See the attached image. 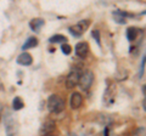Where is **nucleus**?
I'll use <instances>...</instances> for the list:
<instances>
[{
	"label": "nucleus",
	"instance_id": "f257e3e1",
	"mask_svg": "<svg viewBox=\"0 0 146 136\" xmlns=\"http://www.w3.org/2000/svg\"><path fill=\"white\" fill-rule=\"evenodd\" d=\"M4 123H5L6 136H20V133H18V124L10 112H7L5 117H4Z\"/></svg>",
	"mask_w": 146,
	"mask_h": 136
},
{
	"label": "nucleus",
	"instance_id": "f03ea898",
	"mask_svg": "<svg viewBox=\"0 0 146 136\" xmlns=\"http://www.w3.org/2000/svg\"><path fill=\"white\" fill-rule=\"evenodd\" d=\"M48 110L51 113H61L65 110V100L58 95H51L48 98Z\"/></svg>",
	"mask_w": 146,
	"mask_h": 136
},
{
	"label": "nucleus",
	"instance_id": "7ed1b4c3",
	"mask_svg": "<svg viewBox=\"0 0 146 136\" xmlns=\"http://www.w3.org/2000/svg\"><path fill=\"white\" fill-rule=\"evenodd\" d=\"M94 81V73L91 71H85L83 74H80V78H79V88L84 91H88L90 89L91 84Z\"/></svg>",
	"mask_w": 146,
	"mask_h": 136
},
{
	"label": "nucleus",
	"instance_id": "20e7f679",
	"mask_svg": "<svg viewBox=\"0 0 146 136\" xmlns=\"http://www.w3.org/2000/svg\"><path fill=\"white\" fill-rule=\"evenodd\" d=\"M116 94H117L116 84H110L106 88V90H105V94H104V103H105V106H111L112 103L115 102Z\"/></svg>",
	"mask_w": 146,
	"mask_h": 136
},
{
	"label": "nucleus",
	"instance_id": "39448f33",
	"mask_svg": "<svg viewBox=\"0 0 146 136\" xmlns=\"http://www.w3.org/2000/svg\"><path fill=\"white\" fill-rule=\"evenodd\" d=\"M88 27H89V21H80L79 23L70 27V32L73 37H80L88 29Z\"/></svg>",
	"mask_w": 146,
	"mask_h": 136
},
{
	"label": "nucleus",
	"instance_id": "423d86ee",
	"mask_svg": "<svg viewBox=\"0 0 146 136\" xmlns=\"http://www.w3.org/2000/svg\"><path fill=\"white\" fill-rule=\"evenodd\" d=\"M79 78H80V73L78 72V69H73L66 78V88L73 89L74 86H77L79 83Z\"/></svg>",
	"mask_w": 146,
	"mask_h": 136
},
{
	"label": "nucleus",
	"instance_id": "0eeeda50",
	"mask_svg": "<svg viewBox=\"0 0 146 136\" xmlns=\"http://www.w3.org/2000/svg\"><path fill=\"white\" fill-rule=\"evenodd\" d=\"M74 51H76V55L78 57H80V58L86 57V55H88V52H89V44L86 42L78 43L74 48Z\"/></svg>",
	"mask_w": 146,
	"mask_h": 136
},
{
	"label": "nucleus",
	"instance_id": "6e6552de",
	"mask_svg": "<svg viewBox=\"0 0 146 136\" xmlns=\"http://www.w3.org/2000/svg\"><path fill=\"white\" fill-rule=\"evenodd\" d=\"M83 105V96L79 92H73L70 98V106L72 110H78Z\"/></svg>",
	"mask_w": 146,
	"mask_h": 136
},
{
	"label": "nucleus",
	"instance_id": "1a4fd4ad",
	"mask_svg": "<svg viewBox=\"0 0 146 136\" xmlns=\"http://www.w3.org/2000/svg\"><path fill=\"white\" fill-rule=\"evenodd\" d=\"M17 63L21 66H31L33 63V57H32L31 53L23 51L17 57Z\"/></svg>",
	"mask_w": 146,
	"mask_h": 136
},
{
	"label": "nucleus",
	"instance_id": "9d476101",
	"mask_svg": "<svg viewBox=\"0 0 146 136\" xmlns=\"http://www.w3.org/2000/svg\"><path fill=\"white\" fill-rule=\"evenodd\" d=\"M45 24V21L43 18H33L31 22H29V27L31 29L35 32V33H38V32H40V29H42V27Z\"/></svg>",
	"mask_w": 146,
	"mask_h": 136
},
{
	"label": "nucleus",
	"instance_id": "9b49d317",
	"mask_svg": "<svg viewBox=\"0 0 146 136\" xmlns=\"http://www.w3.org/2000/svg\"><path fill=\"white\" fill-rule=\"evenodd\" d=\"M139 34H140V29H139V28H135V27H130V28L127 29V39L129 40V42H131V43L135 42Z\"/></svg>",
	"mask_w": 146,
	"mask_h": 136
},
{
	"label": "nucleus",
	"instance_id": "f8f14e48",
	"mask_svg": "<svg viewBox=\"0 0 146 136\" xmlns=\"http://www.w3.org/2000/svg\"><path fill=\"white\" fill-rule=\"evenodd\" d=\"M36 45H38V39L34 37H31L26 40V43L23 44V46H22V50H28L31 48H35Z\"/></svg>",
	"mask_w": 146,
	"mask_h": 136
},
{
	"label": "nucleus",
	"instance_id": "ddd939ff",
	"mask_svg": "<svg viewBox=\"0 0 146 136\" xmlns=\"http://www.w3.org/2000/svg\"><path fill=\"white\" fill-rule=\"evenodd\" d=\"M54 130H55V123L51 121V120H49L43 125L42 133H44V135H49V134H51Z\"/></svg>",
	"mask_w": 146,
	"mask_h": 136
},
{
	"label": "nucleus",
	"instance_id": "4468645a",
	"mask_svg": "<svg viewBox=\"0 0 146 136\" xmlns=\"http://www.w3.org/2000/svg\"><path fill=\"white\" fill-rule=\"evenodd\" d=\"M23 106H25V103H23V101H22L21 97L17 96V97L13 98V101H12V108H13V111H20V110L23 108Z\"/></svg>",
	"mask_w": 146,
	"mask_h": 136
},
{
	"label": "nucleus",
	"instance_id": "2eb2a0df",
	"mask_svg": "<svg viewBox=\"0 0 146 136\" xmlns=\"http://www.w3.org/2000/svg\"><path fill=\"white\" fill-rule=\"evenodd\" d=\"M49 42L50 43H62V44H65L67 42V38L62 34H55L49 39Z\"/></svg>",
	"mask_w": 146,
	"mask_h": 136
},
{
	"label": "nucleus",
	"instance_id": "dca6fc26",
	"mask_svg": "<svg viewBox=\"0 0 146 136\" xmlns=\"http://www.w3.org/2000/svg\"><path fill=\"white\" fill-rule=\"evenodd\" d=\"M91 37H93L95 39V42L98 43V45L101 44V42H100V30L99 29H94L91 30Z\"/></svg>",
	"mask_w": 146,
	"mask_h": 136
},
{
	"label": "nucleus",
	"instance_id": "f3484780",
	"mask_svg": "<svg viewBox=\"0 0 146 136\" xmlns=\"http://www.w3.org/2000/svg\"><path fill=\"white\" fill-rule=\"evenodd\" d=\"M61 50H62V52L65 53V55H70L71 51H72V48H71V45H68V44H62V46H61Z\"/></svg>",
	"mask_w": 146,
	"mask_h": 136
},
{
	"label": "nucleus",
	"instance_id": "a211bd4d",
	"mask_svg": "<svg viewBox=\"0 0 146 136\" xmlns=\"http://www.w3.org/2000/svg\"><path fill=\"white\" fill-rule=\"evenodd\" d=\"M144 69H145V55L143 56V60H141V66H140V73H139V77L141 78L144 74Z\"/></svg>",
	"mask_w": 146,
	"mask_h": 136
},
{
	"label": "nucleus",
	"instance_id": "6ab92c4d",
	"mask_svg": "<svg viewBox=\"0 0 146 136\" xmlns=\"http://www.w3.org/2000/svg\"><path fill=\"white\" fill-rule=\"evenodd\" d=\"M146 108V102H145V98L143 100V110H145Z\"/></svg>",
	"mask_w": 146,
	"mask_h": 136
},
{
	"label": "nucleus",
	"instance_id": "aec40b11",
	"mask_svg": "<svg viewBox=\"0 0 146 136\" xmlns=\"http://www.w3.org/2000/svg\"><path fill=\"white\" fill-rule=\"evenodd\" d=\"M0 90H4V86H3V83L0 81Z\"/></svg>",
	"mask_w": 146,
	"mask_h": 136
},
{
	"label": "nucleus",
	"instance_id": "412c9836",
	"mask_svg": "<svg viewBox=\"0 0 146 136\" xmlns=\"http://www.w3.org/2000/svg\"><path fill=\"white\" fill-rule=\"evenodd\" d=\"M68 136H80V135H78V134H70Z\"/></svg>",
	"mask_w": 146,
	"mask_h": 136
},
{
	"label": "nucleus",
	"instance_id": "4be33fe9",
	"mask_svg": "<svg viewBox=\"0 0 146 136\" xmlns=\"http://www.w3.org/2000/svg\"><path fill=\"white\" fill-rule=\"evenodd\" d=\"M143 94H144V96H145V85H143Z\"/></svg>",
	"mask_w": 146,
	"mask_h": 136
},
{
	"label": "nucleus",
	"instance_id": "5701e85b",
	"mask_svg": "<svg viewBox=\"0 0 146 136\" xmlns=\"http://www.w3.org/2000/svg\"><path fill=\"white\" fill-rule=\"evenodd\" d=\"M44 136H54L52 134H49V135H44Z\"/></svg>",
	"mask_w": 146,
	"mask_h": 136
}]
</instances>
